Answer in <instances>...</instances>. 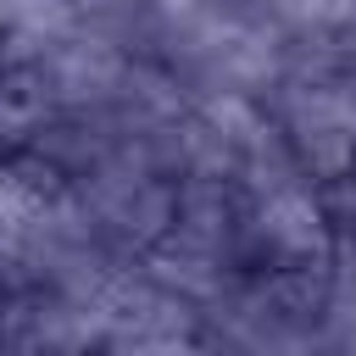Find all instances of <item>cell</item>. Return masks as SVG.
<instances>
[{"instance_id":"7a4b0ae2","label":"cell","mask_w":356,"mask_h":356,"mask_svg":"<svg viewBox=\"0 0 356 356\" xmlns=\"http://www.w3.org/2000/svg\"><path fill=\"white\" fill-rule=\"evenodd\" d=\"M172 6H189V11H200V6H211V0H172Z\"/></svg>"},{"instance_id":"6da1fadb","label":"cell","mask_w":356,"mask_h":356,"mask_svg":"<svg viewBox=\"0 0 356 356\" xmlns=\"http://www.w3.org/2000/svg\"><path fill=\"white\" fill-rule=\"evenodd\" d=\"M284 11L306 22H356V0H284Z\"/></svg>"}]
</instances>
